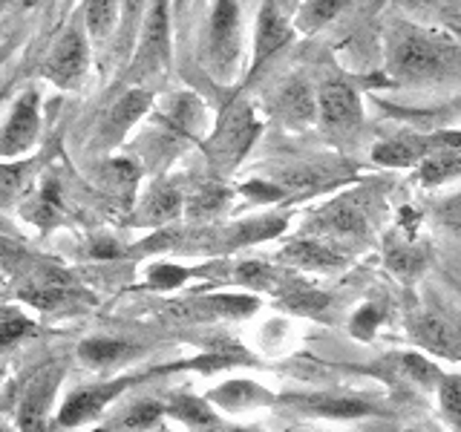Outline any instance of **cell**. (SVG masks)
Here are the masks:
<instances>
[{"mask_svg":"<svg viewBox=\"0 0 461 432\" xmlns=\"http://www.w3.org/2000/svg\"><path fill=\"white\" fill-rule=\"evenodd\" d=\"M456 50L444 38L418 26H398L389 32L386 69L389 78L398 84L436 81L453 72Z\"/></svg>","mask_w":461,"mask_h":432,"instance_id":"6da1fadb","label":"cell"},{"mask_svg":"<svg viewBox=\"0 0 461 432\" xmlns=\"http://www.w3.org/2000/svg\"><path fill=\"white\" fill-rule=\"evenodd\" d=\"M263 122L245 98H230L216 119L213 133L205 144V156L216 170H234L245 156L251 153L254 141L259 139Z\"/></svg>","mask_w":461,"mask_h":432,"instance_id":"7a4b0ae2","label":"cell"},{"mask_svg":"<svg viewBox=\"0 0 461 432\" xmlns=\"http://www.w3.org/2000/svg\"><path fill=\"white\" fill-rule=\"evenodd\" d=\"M170 366L162 369H150V372H139V374H119V378H110L104 383H93V386H84L76 389L64 403L61 410L52 415V432H69L76 427H84L95 421V418L104 412L113 400H119L124 392H130L133 386H139L141 381L156 378L158 372H167Z\"/></svg>","mask_w":461,"mask_h":432,"instance_id":"3957f363","label":"cell"},{"mask_svg":"<svg viewBox=\"0 0 461 432\" xmlns=\"http://www.w3.org/2000/svg\"><path fill=\"white\" fill-rule=\"evenodd\" d=\"M242 58V18L240 0H213L208 18V67L220 81L237 76Z\"/></svg>","mask_w":461,"mask_h":432,"instance_id":"277c9868","label":"cell"},{"mask_svg":"<svg viewBox=\"0 0 461 432\" xmlns=\"http://www.w3.org/2000/svg\"><path fill=\"white\" fill-rule=\"evenodd\" d=\"M136 55L130 76L136 81L153 72H162L170 61V0H148L144 18L136 35Z\"/></svg>","mask_w":461,"mask_h":432,"instance_id":"5b68a950","label":"cell"},{"mask_svg":"<svg viewBox=\"0 0 461 432\" xmlns=\"http://www.w3.org/2000/svg\"><path fill=\"white\" fill-rule=\"evenodd\" d=\"M317 95V122L335 139H352L364 127V98L357 86L343 78H329Z\"/></svg>","mask_w":461,"mask_h":432,"instance_id":"8992f818","label":"cell"},{"mask_svg":"<svg viewBox=\"0 0 461 432\" xmlns=\"http://www.w3.org/2000/svg\"><path fill=\"white\" fill-rule=\"evenodd\" d=\"M274 407H288L309 418H329V421H357L378 412V403L360 395L338 392H303V395H277Z\"/></svg>","mask_w":461,"mask_h":432,"instance_id":"52a82bcc","label":"cell"},{"mask_svg":"<svg viewBox=\"0 0 461 432\" xmlns=\"http://www.w3.org/2000/svg\"><path fill=\"white\" fill-rule=\"evenodd\" d=\"M86 67H90L86 38L78 29H67V32L52 43L50 55L43 58L41 76L50 84H55L58 90H72V86H78L81 78L86 76Z\"/></svg>","mask_w":461,"mask_h":432,"instance_id":"ba28073f","label":"cell"},{"mask_svg":"<svg viewBox=\"0 0 461 432\" xmlns=\"http://www.w3.org/2000/svg\"><path fill=\"white\" fill-rule=\"evenodd\" d=\"M41 139V93L23 90L0 130V158H18Z\"/></svg>","mask_w":461,"mask_h":432,"instance_id":"9c48e42d","label":"cell"},{"mask_svg":"<svg viewBox=\"0 0 461 432\" xmlns=\"http://www.w3.org/2000/svg\"><path fill=\"white\" fill-rule=\"evenodd\" d=\"M64 381V366H47L38 372V378L26 386L18 403V432H52V403L55 392Z\"/></svg>","mask_w":461,"mask_h":432,"instance_id":"30bf717a","label":"cell"},{"mask_svg":"<svg viewBox=\"0 0 461 432\" xmlns=\"http://www.w3.org/2000/svg\"><path fill=\"white\" fill-rule=\"evenodd\" d=\"M294 35H297L294 26L283 14V6L277 0H263V6H259V14H257V26H254V55H251L249 81L257 78L271 58L283 52L288 43L294 40Z\"/></svg>","mask_w":461,"mask_h":432,"instance_id":"8fae6325","label":"cell"},{"mask_svg":"<svg viewBox=\"0 0 461 432\" xmlns=\"http://www.w3.org/2000/svg\"><path fill=\"white\" fill-rule=\"evenodd\" d=\"M410 335L429 355H438L447 360H461V328L438 311L412 314Z\"/></svg>","mask_w":461,"mask_h":432,"instance_id":"7c38bea8","label":"cell"},{"mask_svg":"<svg viewBox=\"0 0 461 432\" xmlns=\"http://www.w3.org/2000/svg\"><path fill=\"white\" fill-rule=\"evenodd\" d=\"M150 107H153L150 90H124L113 101V107L104 112V119H101V127H98L101 144H104V148L119 144L127 136V130L133 127Z\"/></svg>","mask_w":461,"mask_h":432,"instance_id":"4fadbf2b","label":"cell"},{"mask_svg":"<svg viewBox=\"0 0 461 432\" xmlns=\"http://www.w3.org/2000/svg\"><path fill=\"white\" fill-rule=\"evenodd\" d=\"M280 263L300 271H335L346 263V256L321 237H303L285 245L280 251Z\"/></svg>","mask_w":461,"mask_h":432,"instance_id":"5bb4252c","label":"cell"},{"mask_svg":"<svg viewBox=\"0 0 461 432\" xmlns=\"http://www.w3.org/2000/svg\"><path fill=\"white\" fill-rule=\"evenodd\" d=\"M208 400L213 403V410L251 412V410L274 407V403H277V395H271L266 386H259L254 381H225L222 386L211 389Z\"/></svg>","mask_w":461,"mask_h":432,"instance_id":"9a60e30c","label":"cell"},{"mask_svg":"<svg viewBox=\"0 0 461 432\" xmlns=\"http://www.w3.org/2000/svg\"><path fill=\"white\" fill-rule=\"evenodd\" d=\"M165 412L170 418H176L179 424H185L191 432H222L225 424L220 412L213 410V403L208 398H199L191 392H176L167 403Z\"/></svg>","mask_w":461,"mask_h":432,"instance_id":"2e32d148","label":"cell"},{"mask_svg":"<svg viewBox=\"0 0 461 432\" xmlns=\"http://www.w3.org/2000/svg\"><path fill=\"white\" fill-rule=\"evenodd\" d=\"M274 110H277V115L285 124L306 127L317 119V95L312 93V86L306 81L292 78L274 95Z\"/></svg>","mask_w":461,"mask_h":432,"instance_id":"e0dca14e","label":"cell"},{"mask_svg":"<svg viewBox=\"0 0 461 432\" xmlns=\"http://www.w3.org/2000/svg\"><path fill=\"white\" fill-rule=\"evenodd\" d=\"M314 228L317 234H329V237H357L366 228V213L352 196H346L340 202H331V205H326L317 213Z\"/></svg>","mask_w":461,"mask_h":432,"instance_id":"ac0fdd59","label":"cell"},{"mask_svg":"<svg viewBox=\"0 0 461 432\" xmlns=\"http://www.w3.org/2000/svg\"><path fill=\"white\" fill-rule=\"evenodd\" d=\"M427 156L421 133H401V136H389L381 139L372 148V162L381 167H415L421 158Z\"/></svg>","mask_w":461,"mask_h":432,"instance_id":"d6986e66","label":"cell"},{"mask_svg":"<svg viewBox=\"0 0 461 432\" xmlns=\"http://www.w3.org/2000/svg\"><path fill=\"white\" fill-rule=\"evenodd\" d=\"M285 228H288V216L285 213L257 216V220L240 222V225L225 230V248L237 251V248H245V245H257V242L274 239V237H280Z\"/></svg>","mask_w":461,"mask_h":432,"instance_id":"ffe728a7","label":"cell"},{"mask_svg":"<svg viewBox=\"0 0 461 432\" xmlns=\"http://www.w3.org/2000/svg\"><path fill=\"white\" fill-rule=\"evenodd\" d=\"M357 0H303L294 12V32H303V35H314L321 32V29L331 26L346 9H352Z\"/></svg>","mask_w":461,"mask_h":432,"instance_id":"44dd1931","label":"cell"},{"mask_svg":"<svg viewBox=\"0 0 461 432\" xmlns=\"http://www.w3.org/2000/svg\"><path fill=\"white\" fill-rule=\"evenodd\" d=\"M182 205L185 202H182V194L176 191V187L158 182L156 187H150V194L144 196L136 222L139 225H165L170 220H176V216L182 213Z\"/></svg>","mask_w":461,"mask_h":432,"instance_id":"7402d4cb","label":"cell"},{"mask_svg":"<svg viewBox=\"0 0 461 432\" xmlns=\"http://www.w3.org/2000/svg\"><path fill=\"white\" fill-rule=\"evenodd\" d=\"M415 179L421 187H441L447 182L461 179V150L447 148L429 153L415 165Z\"/></svg>","mask_w":461,"mask_h":432,"instance_id":"603a6c76","label":"cell"},{"mask_svg":"<svg viewBox=\"0 0 461 432\" xmlns=\"http://www.w3.org/2000/svg\"><path fill=\"white\" fill-rule=\"evenodd\" d=\"M130 355H133L130 343L115 340V338H90V340H81V346H78V357L93 372L119 366Z\"/></svg>","mask_w":461,"mask_h":432,"instance_id":"cb8c5ba5","label":"cell"},{"mask_svg":"<svg viewBox=\"0 0 461 432\" xmlns=\"http://www.w3.org/2000/svg\"><path fill=\"white\" fill-rule=\"evenodd\" d=\"M61 187L50 176L43 179V184L38 187V194L32 199V205L26 208L29 222H35L38 228H52L55 222H61Z\"/></svg>","mask_w":461,"mask_h":432,"instance_id":"d4e9b609","label":"cell"},{"mask_svg":"<svg viewBox=\"0 0 461 432\" xmlns=\"http://www.w3.org/2000/svg\"><path fill=\"white\" fill-rule=\"evenodd\" d=\"M424 263H427V254L421 245H418V234H403V239L386 251V266L403 280L415 277V274L424 268Z\"/></svg>","mask_w":461,"mask_h":432,"instance_id":"484cf974","label":"cell"},{"mask_svg":"<svg viewBox=\"0 0 461 432\" xmlns=\"http://www.w3.org/2000/svg\"><path fill=\"white\" fill-rule=\"evenodd\" d=\"M395 366L407 381H412L415 386L421 389H438L444 372L436 366V360H429L421 352H403L395 357Z\"/></svg>","mask_w":461,"mask_h":432,"instance_id":"4316f807","label":"cell"},{"mask_svg":"<svg viewBox=\"0 0 461 432\" xmlns=\"http://www.w3.org/2000/svg\"><path fill=\"white\" fill-rule=\"evenodd\" d=\"M122 0H84V29L93 38H107L119 26Z\"/></svg>","mask_w":461,"mask_h":432,"instance_id":"83f0119b","label":"cell"},{"mask_svg":"<svg viewBox=\"0 0 461 432\" xmlns=\"http://www.w3.org/2000/svg\"><path fill=\"white\" fill-rule=\"evenodd\" d=\"M165 403L162 400H139L136 407H130L119 421L113 427L115 429H133V432H148V429H156L162 424L165 418Z\"/></svg>","mask_w":461,"mask_h":432,"instance_id":"f1b7e54d","label":"cell"},{"mask_svg":"<svg viewBox=\"0 0 461 432\" xmlns=\"http://www.w3.org/2000/svg\"><path fill=\"white\" fill-rule=\"evenodd\" d=\"M144 9H148V0H122L119 6V52H127L133 50L136 43V35H139V26H141V18H144Z\"/></svg>","mask_w":461,"mask_h":432,"instance_id":"f546056e","label":"cell"},{"mask_svg":"<svg viewBox=\"0 0 461 432\" xmlns=\"http://www.w3.org/2000/svg\"><path fill=\"white\" fill-rule=\"evenodd\" d=\"M35 331V323L29 320L26 314L18 309H0V352L9 349V346L21 343Z\"/></svg>","mask_w":461,"mask_h":432,"instance_id":"4dcf8cb0","label":"cell"},{"mask_svg":"<svg viewBox=\"0 0 461 432\" xmlns=\"http://www.w3.org/2000/svg\"><path fill=\"white\" fill-rule=\"evenodd\" d=\"M436 392H438L447 424H450L456 432H461V374H444Z\"/></svg>","mask_w":461,"mask_h":432,"instance_id":"1f68e13d","label":"cell"},{"mask_svg":"<svg viewBox=\"0 0 461 432\" xmlns=\"http://www.w3.org/2000/svg\"><path fill=\"white\" fill-rule=\"evenodd\" d=\"M386 317V306L381 300H369L364 302L355 314H352V323H349V331L357 338V340H372L378 326L384 323Z\"/></svg>","mask_w":461,"mask_h":432,"instance_id":"d6a6232c","label":"cell"},{"mask_svg":"<svg viewBox=\"0 0 461 432\" xmlns=\"http://www.w3.org/2000/svg\"><path fill=\"white\" fill-rule=\"evenodd\" d=\"M148 277H150L148 280L150 288H156V292H170V288H179L187 277H191V271L182 266H173V263H158L150 268Z\"/></svg>","mask_w":461,"mask_h":432,"instance_id":"836d02e7","label":"cell"},{"mask_svg":"<svg viewBox=\"0 0 461 432\" xmlns=\"http://www.w3.org/2000/svg\"><path fill=\"white\" fill-rule=\"evenodd\" d=\"M222 205H225V187H220V184H205L191 202L194 213H213Z\"/></svg>","mask_w":461,"mask_h":432,"instance_id":"e575fe53","label":"cell"},{"mask_svg":"<svg viewBox=\"0 0 461 432\" xmlns=\"http://www.w3.org/2000/svg\"><path fill=\"white\" fill-rule=\"evenodd\" d=\"M122 254V248L115 242H98V245H93V256H101V259H113V256H119Z\"/></svg>","mask_w":461,"mask_h":432,"instance_id":"d590c367","label":"cell"},{"mask_svg":"<svg viewBox=\"0 0 461 432\" xmlns=\"http://www.w3.org/2000/svg\"><path fill=\"white\" fill-rule=\"evenodd\" d=\"M222 432H263L259 427H225Z\"/></svg>","mask_w":461,"mask_h":432,"instance_id":"8d00e7d4","label":"cell"},{"mask_svg":"<svg viewBox=\"0 0 461 432\" xmlns=\"http://www.w3.org/2000/svg\"><path fill=\"white\" fill-rule=\"evenodd\" d=\"M12 52V43H6V47H0V64H4L6 61V55Z\"/></svg>","mask_w":461,"mask_h":432,"instance_id":"74e56055","label":"cell"},{"mask_svg":"<svg viewBox=\"0 0 461 432\" xmlns=\"http://www.w3.org/2000/svg\"><path fill=\"white\" fill-rule=\"evenodd\" d=\"M297 4V0H285V6H294Z\"/></svg>","mask_w":461,"mask_h":432,"instance_id":"f35d334b","label":"cell"},{"mask_svg":"<svg viewBox=\"0 0 461 432\" xmlns=\"http://www.w3.org/2000/svg\"><path fill=\"white\" fill-rule=\"evenodd\" d=\"M456 107H458V112H461V95H458V101H456Z\"/></svg>","mask_w":461,"mask_h":432,"instance_id":"ab89813d","label":"cell"},{"mask_svg":"<svg viewBox=\"0 0 461 432\" xmlns=\"http://www.w3.org/2000/svg\"><path fill=\"white\" fill-rule=\"evenodd\" d=\"M403 432H421V429H403Z\"/></svg>","mask_w":461,"mask_h":432,"instance_id":"60d3db41","label":"cell"},{"mask_svg":"<svg viewBox=\"0 0 461 432\" xmlns=\"http://www.w3.org/2000/svg\"><path fill=\"white\" fill-rule=\"evenodd\" d=\"M0 381H4V369H0Z\"/></svg>","mask_w":461,"mask_h":432,"instance_id":"b9f144b4","label":"cell"},{"mask_svg":"<svg viewBox=\"0 0 461 432\" xmlns=\"http://www.w3.org/2000/svg\"><path fill=\"white\" fill-rule=\"evenodd\" d=\"M0 432H9V429H6V427H0Z\"/></svg>","mask_w":461,"mask_h":432,"instance_id":"7bdbcfd3","label":"cell"},{"mask_svg":"<svg viewBox=\"0 0 461 432\" xmlns=\"http://www.w3.org/2000/svg\"><path fill=\"white\" fill-rule=\"evenodd\" d=\"M294 432H300V429H294Z\"/></svg>","mask_w":461,"mask_h":432,"instance_id":"ee69618b","label":"cell"}]
</instances>
